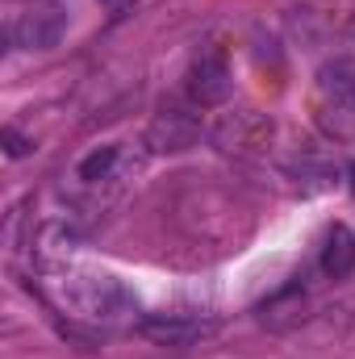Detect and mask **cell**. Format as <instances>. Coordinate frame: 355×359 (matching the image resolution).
<instances>
[{
  "mask_svg": "<svg viewBox=\"0 0 355 359\" xmlns=\"http://www.w3.org/2000/svg\"><path fill=\"white\" fill-rule=\"evenodd\" d=\"M42 280L46 292L59 301V309L76 313V318H96L109 322L121 309H130V292L121 288V280L105 268L80 264L72 255H51L42 251Z\"/></svg>",
  "mask_w": 355,
  "mask_h": 359,
  "instance_id": "1",
  "label": "cell"
},
{
  "mask_svg": "<svg viewBox=\"0 0 355 359\" xmlns=\"http://www.w3.org/2000/svg\"><path fill=\"white\" fill-rule=\"evenodd\" d=\"M67 34V8L46 0V4H29L8 21V42L21 50H51L59 46Z\"/></svg>",
  "mask_w": 355,
  "mask_h": 359,
  "instance_id": "2",
  "label": "cell"
},
{
  "mask_svg": "<svg viewBox=\"0 0 355 359\" xmlns=\"http://www.w3.org/2000/svg\"><path fill=\"white\" fill-rule=\"evenodd\" d=\"M196 142H201V113H192V109L163 104L147 126V147L155 155H184Z\"/></svg>",
  "mask_w": 355,
  "mask_h": 359,
  "instance_id": "3",
  "label": "cell"
},
{
  "mask_svg": "<svg viewBox=\"0 0 355 359\" xmlns=\"http://www.w3.org/2000/svg\"><path fill=\"white\" fill-rule=\"evenodd\" d=\"M234 88V80H230V63H226V55H217V50H209V55H201L192 67H188V76H184V92H188V100L196 104V109H213V104H222L226 96Z\"/></svg>",
  "mask_w": 355,
  "mask_h": 359,
  "instance_id": "4",
  "label": "cell"
},
{
  "mask_svg": "<svg viewBox=\"0 0 355 359\" xmlns=\"http://www.w3.org/2000/svg\"><path fill=\"white\" fill-rule=\"evenodd\" d=\"M318 96L330 113L355 117V63L351 59H330L318 67Z\"/></svg>",
  "mask_w": 355,
  "mask_h": 359,
  "instance_id": "5",
  "label": "cell"
},
{
  "mask_svg": "<svg viewBox=\"0 0 355 359\" xmlns=\"http://www.w3.org/2000/svg\"><path fill=\"white\" fill-rule=\"evenodd\" d=\"M322 271L335 276V280H347L355 271V234L347 226H335L326 234V247H322Z\"/></svg>",
  "mask_w": 355,
  "mask_h": 359,
  "instance_id": "6",
  "label": "cell"
},
{
  "mask_svg": "<svg viewBox=\"0 0 355 359\" xmlns=\"http://www.w3.org/2000/svg\"><path fill=\"white\" fill-rule=\"evenodd\" d=\"M301 318H305V292H301V288L276 292L264 309H260V322L272 326V330H288V326H297Z\"/></svg>",
  "mask_w": 355,
  "mask_h": 359,
  "instance_id": "7",
  "label": "cell"
},
{
  "mask_svg": "<svg viewBox=\"0 0 355 359\" xmlns=\"http://www.w3.org/2000/svg\"><path fill=\"white\" fill-rule=\"evenodd\" d=\"M142 334L155 339V343H163V347H184L196 334H205V326L201 322H176V318H159V322L151 318V322H142Z\"/></svg>",
  "mask_w": 355,
  "mask_h": 359,
  "instance_id": "8",
  "label": "cell"
},
{
  "mask_svg": "<svg viewBox=\"0 0 355 359\" xmlns=\"http://www.w3.org/2000/svg\"><path fill=\"white\" fill-rule=\"evenodd\" d=\"M117 147H100V151H92L88 159L80 163V180H88V184H100V180L113 176V168H117Z\"/></svg>",
  "mask_w": 355,
  "mask_h": 359,
  "instance_id": "9",
  "label": "cell"
},
{
  "mask_svg": "<svg viewBox=\"0 0 355 359\" xmlns=\"http://www.w3.org/2000/svg\"><path fill=\"white\" fill-rule=\"evenodd\" d=\"M0 138H4V151H8V159H21V155H29V147H34V142H29V138H21L13 126H8Z\"/></svg>",
  "mask_w": 355,
  "mask_h": 359,
  "instance_id": "10",
  "label": "cell"
},
{
  "mask_svg": "<svg viewBox=\"0 0 355 359\" xmlns=\"http://www.w3.org/2000/svg\"><path fill=\"white\" fill-rule=\"evenodd\" d=\"M347 46H355V17L347 21Z\"/></svg>",
  "mask_w": 355,
  "mask_h": 359,
  "instance_id": "11",
  "label": "cell"
}]
</instances>
